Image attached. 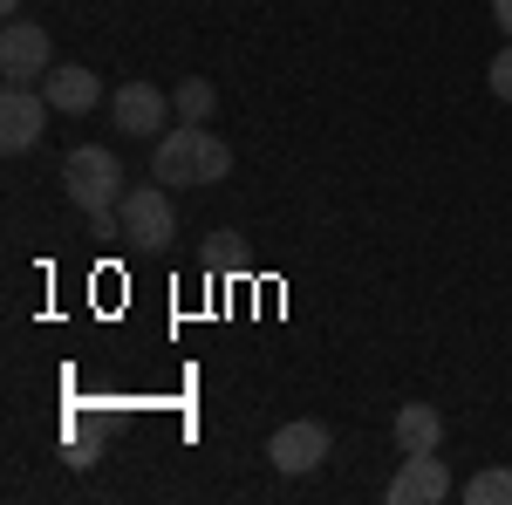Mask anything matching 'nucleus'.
Wrapping results in <instances>:
<instances>
[{
  "instance_id": "nucleus-1",
  "label": "nucleus",
  "mask_w": 512,
  "mask_h": 505,
  "mask_svg": "<svg viewBox=\"0 0 512 505\" xmlns=\"http://www.w3.org/2000/svg\"><path fill=\"white\" fill-rule=\"evenodd\" d=\"M226 171H233V151L205 123H178L151 144V178L158 185H219Z\"/></svg>"
},
{
  "instance_id": "nucleus-2",
  "label": "nucleus",
  "mask_w": 512,
  "mask_h": 505,
  "mask_svg": "<svg viewBox=\"0 0 512 505\" xmlns=\"http://www.w3.org/2000/svg\"><path fill=\"white\" fill-rule=\"evenodd\" d=\"M62 185H69V198H76V212H89V219L117 212V198L130 192L117 151H103V144H76V151L62 157Z\"/></svg>"
},
{
  "instance_id": "nucleus-3",
  "label": "nucleus",
  "mask_w": 512,
  "mask_h": 505,
  "mask_svg": "<svg viewBox=\"0 0 512 505\" xmlns=\"http://www.w3.org/2000/svg\"><path fill=\"white\" fill-rule=\"evenodd\" d=\"M117 226H123V246H171L178 239V205L164 198V185H130L117 198Z\"/></svg>"
},
{
  "instance_id": "nucleus-4",
  "label": "nucleus",
  "mask_w": 512,
  "mask_h": 505,
  "mask_svg": "<svg viewBox=\"0 0 512 505\" xmlns=\"http://www.w3.org/2000/svg\"><path fill=\"white\" fill-rule=\"evenodd\" d=\"M48 96H41L35 82H7V96H0V151H35L41 130H48Z\"/></svg>"
},
{
  "instance_id": "nucleus-5",
  "label": "nucleus",
  "mask_w": 512,
  "mask_h": 505,
  "mask_svg": "<svg viewBox=\"0 0 512 505\" xmlns=\"http://www.w3.org/2000/svg\"><path fill=\"white\" fill-rule=\"evenodd\" d=\"M328 424H315V417H294V424H280L274 437H267V458H274V471H287V478H301V471H321V458H328Z\"/></svg>"
},
{
  "instance_id": "nucleus-6",
  "label": "nucleus",
  "mask_w": 512,
  "mask_h": 505,
  "mask_svg": "<svg viewBox=\"0 0 512 505\" xmlns=\"http://www.w3.org/2000/svg\"><path fill=\"white\" fill-rule=\"evenodd\" d=\"M55 69V41H48V28H35V21H7V35H0V76L7 82H41Z\"/></svg>"
},
{
  "instance_id": "nucleus-7",
  "label": "nucleus",
  "mask_w": 512,
  "mask_h": 505,
  "mask_svg": "<svg viewBox=\"0 0 512 505\" xmlns=\"http://www.w3.org/2000/svg\"><path fill=\"white\" fill-rule=\"evenodd\" d=\"M171 110H178V103L164 96L158 82H123L117 96H110V117H117V130H123V137H151V130L164 137Z\"/></svg>"
},
{
  "instance_id": "nucleus-8",
  "label": "nucleus",
  "mask_w": 512,
  "mask_h": 505,
  "mask_svg": "<svg viewBox=\"0 0 512 505\" xmlns=\"http://www.w3.org/2000/svg\"><path fill=\"white\" fill-rule=\"evenodd\" d=\"M383 499L390 505H437V499H451V471H444L437 451H417V458H403V471L390 478Z\"/></svg>"
},
{
  "instance_id": "nucleus-9",
  "label": "nucleus",
  "mask_w": 512,
  "mask_h": 505,
  "mask_svg": "<svg viewBox=\"0 0 512 505\" xmlns=\"http://www.w3.org/2000/svg\"><path fill=\"white\" fill-rule=\"evenodd\" d=\"M41 96L55 103V117H89L96 96H103V82H96V69H82V62H55L41 76Z\"/></svg>"
},
{
  "instance_id": "nucleus-10",
  "label": "nucleus",
  "mask_w": 512,
  "mask_h": 505,
  "mask_svg": "<svg viewBox=\"0 0 512 505\" xmlns=\"http://www.w3.org/2000/svg\"><path fill=\"white\" fill-rule=\"evenodd\" d=\"M390 430H396V451H403V458H417V451H437V444H444V417H437V403H403Z\"/></svg>"
},
{
  "instance_id": "nucleus-11",
  "label": "nucleus",
  "mask_w": 512,
  "mask_h": 505,
  "mask_svg": "<svg viewBox=\"0 0 512 505\" xmlns=\"http://www.w3.org/2000/svg\"><path fill=\"white\" fill-rule=\"evenodd\" d=\"M171 103H178V117L185 123H212V110H219V89L205 76H185L178 89H171Z\"/></svg>"
},
{
  "instance_id": "nucleus-12",
  "label": "nucleus",
  "mask_w": 512,
  "mask_h": 505,
  "mask_svg": "<svg viewBox=\"0 0 512 505\" xmlns=\"http://www.w3.org/2000/svg\"><path fill=\"white\" fill-rule=\"evenodd\" d=\"M465 499H472V505H512V465H485V471H472Z\"/></svg>"
},
{
  "instance_id": "nucleus-13",
  "label": "nucleus",
  "mask_w": 512,
  "mask_h": 505,
  "mask_svg": "<svg viewBox=\"0 0 512 505\" xmlns=\"http://www.w3.org/2000/svg\"><path fill=\"white\" fill-rule=\"evenodd\" d=\"M485 82H492V96H499V103H512V41L485 62Z\"/></svg>"
},
{
  "instance_id": "nucleus-14",
  "label": "nucleus",
  "mask_w": 512,
  "mask_h": 505,
  "mask_svg": "<svg viewBox=\"0 0 512 505\" xmlns=\"http://www.w3.org/2000/svg\"><path fill=\"white\" fill-rule=\"evenodd\" d=\"M492 21H499V35L512 41V0H492Z\"/></svg>"
},
{
  "instance_id": "nucleus-15",
  "label": "nucleus",
  "mask_w": 512,
  "mask_h": 505,
  "mask_svg": "<svg viewBox=\"0 0 512 505\" xmlns=\"http://www.w3.org/2000/svg\"><path fill=\"white\" fill-rule=\"evenodd\" d=\"M0 7H7V14H14V7H21V0H0Z\"/></svg>"
}]
</instances>
